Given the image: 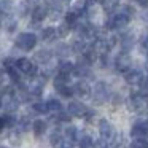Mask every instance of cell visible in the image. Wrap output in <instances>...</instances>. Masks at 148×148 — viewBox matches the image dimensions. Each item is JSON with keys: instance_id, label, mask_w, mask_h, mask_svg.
Segmentation results:
<instances>
[{"instance_id": "obj_1", "label": "cell", "mask_w": 148, "mask_h": 148, "mask_svg": "<svg viewBox=\"0 0 148 148\" xmlns=\"http://www.w3.org/2000/svg\"><path fill=\"white\" fill-rule=\"evenodd\" d=\"M37 45V35L32 32H21L16 38V48L21 51H30Z\"/></svg>"}, {"instance_id": "obj_2", "label": "cell", "mask_w": 148, "mask_h": 148, "mask_svg": "<svg viewBox=\"0 0 148 148\" xmlns=\"http://www.w3.org/2000/svg\"><path fill=\"white\" fill-rule=\"evenodd\" d=\"M108 97H110V88L107 86V83H103V81H97L96 86H94V89H92L94 103L102 105V103H105L107 100H108Z\"/></svg>"}, {"instance_id": "obj_3", "label": "cell", "mask_w": 148, "mask_h": 148, "mask_svg": "<svg viewBox=\"0 0 148 148\" xmlns=\"http://www.w3.org/2000/svg\"><path fill=\"white\" fill-rule=\"evenodd\" d=\"M14 67L18 69V70L21 72V73H26L27 77L32 80V78H35L37 77V73H38V69H37V65L34 64L30 59H27V58H19V59H16V65Z\"/></svg>"}, {"instance_id": "obj_4", "label": "cell", "mask_w": 148, "mask_h": 148, "mask_svg": "<svg viewBox=\"0 0 148 148\" xmlns=\"http://www.w3.org/2000/svg\"><path fill=\"white\" fill-rule=\"evenodd\" d=\"M99 134L100 138H103L105 142H112L115 138L116 132H115V126L108 121V119H100L99 121Z\"/></svg>"}, {"instance_id": "obj_5", "label": "cell", "mask_w": 148, "mask_h": 148, "mask_svg": "<svg viewBox=\"0 0 148 148\" xmlns=\"http://www.w3.org/2000/svg\"><path fill=\"white\" fill-rule=\"evenodd\" d=\"M127 105L132 112H143L145 108H148V97H145L140 92H137L129 99Z\"/></svg>"}, {"instance_id": "obj_6", "label": "cell", "mask_w": 148, "mask_h": 148, "mask_svg": "<svg viewBox=\"0 0 148 148\" xmlns=\"http://www.w3.org/2000/svg\"><path fill=\"white\" fill-rule=\"evenodd\" d=\"M132 65V58L129 56V53H119L115 59V69L118 72H123L126 73L127 70H131Z\"/></svg>"}, {"instance_id": "obj_7", "label": "cell", "mask_w": 148, "mask_h": 148, "mask_svg": "<svg viewBox=\"0 0 148 148\" xmlns=\"http://www.w3.org/2000/svg\"><path fill=\"white\" fill-rule=\"evenodd\" d=\"M43 86H45V78L35 77V78L30 80L29 84H27V92H29V96L38 97V96H42V92H43Z\"/></svg>"}, {"instance_id": "obj_8", "label": "cell", "mask_w": 148, "mask_h": 148, "mask_svg": "<svg viewBox=\"0 0 148 148\" xmlns=\"http://www.w3.org/2000/svg\"><path fill=\"white\" fill-rule=\"evenodd\" d=\"M67 113L70 116H75V118H84L88 113V108L78 100H72L67 107Z\"/></svg>"}, {"instance_id": "obj_9", "label": "cell", "mask_w": 148, "mask_h": 148, "mask_svg": "<svg viewBox=\"0 0 148 148\" xmlns=\"http://www.w3.org/2000/svg\"><path fill=\"white\" fill-rule=\"evenodd\" d=\"M143 75H142L140 70H137V69H131V70H127L124 73V80L127 84H131V86H138V84H142V81H143Z\"/></svg>"}, {"instance_id": "obj_10", "label": "cell", "mask_w": 148, "mask_h": 148, "mask_svg": "<svg viewBox=\"0 0 148 148\" xmlns=\"http://www.w3.org/2000/svg\"><path fill=\"white\" fill-rule=\"evenodd\" d=\"M91 92H92V89H91L89 83L84 80H80L75 83L73 86V94H77L78 97H81V99H88V97L91 96Z\"/></svg>"}, {"instance_id": "obj_11", "label": "cell", "mask_w": 148, "mask_h": 148, "mask_svg": "<svg viewBox=\"0 0 148 148\" xmlns=\"http://www.w3.org/2000/svg\"><path fill=\"white\" fill-rule=\"evenodd\" d=\"M73 75L75 77H80V78H84V77H92V72H91V67L86 61H80L75 64Z\"/></svg>"}, {"instance_id": "obj_12", "label": "cell", "mask_w": 148, "mask_h": 148, "mask_svg": "<svg viewBox=\"0 0 148 148\" xmlns=\"http://www.w3.org/2000/svg\"><path fill=\"white\" fill-rule=\"evenodd\" d=\"M132 138H147L148 137V126L147 123H137L131 127Z\"/></svg>"}, {"instance_id": "obj_13", "label": "cell", "mask_w": 148, "mask_h": 148, "mask_svg": "<svg viewBox=\"0 0 148 148\" xmlns=\"http://www.w3.org/2000/svg\"><path fill=\"white\" fill-rule=\"evenodd\" d=\"M48 11H49L48 7H45V5H38V7H35L32 10V13H30V16H32V23L40 24L46 16H48Z\"/></svg>"}, {"instance_id": "obj_14", "label": "cell", "mask_w": 148, "mask_h": 148, "mask_svg": "<svg viewBox=\"0 0 148 148\" xmlns=\"http://www.w3.org/2000/svg\"><path fill=\"white\" fill-rule=\"evenodd\" d=\"M51 58H53V53L49 51V49H38V51L35 53V56H34L37 64H42V65H48L49 61H51Z\"/></svg>"}, {"instance_id": "obj_15", "label": "cell", "mask_w": 148, "mask_h": 148, "mask_svg": "<svg viewBox=\"0 0 148 148\" xmlns=\"http://www.w3.org/2000/svg\"><path fill=\"white\" fill-rule=\"evenodd\" d=\"M73 69H75V64H73V62L64 59V61H61V62H59V65H58V73L70 77V75L73 73Z\"/></svg>"}, {"instance_id": "obj_16", "label": "cell", "mask_w": 148, "mask_h": 148, "mask_svg": "<svg viewBox=\"0 0 148 148\" xmlns=\"http://www.w3.org/2000/svg\"><path fill=\"white\" fill-rule=\"evenodd\" d=\"M113 18H115V26H116V29H124V27L127 26L129 23H131V16H127V14L123 13V11L113 14Z\"/></svg>"}, {"instance_id": "obj_17", "label": "cell", "mask_w": 148, "mask_h": 148, "mask_svg": "<svg viewBox=\"0 0 148 148\" xmlns=\"http://www.w3.org/2000/svg\"><path fill=\"white\" fill-rule=\"evenodd\" d=\"M16 8L14 0H0V14H7L10 16Z\"/></svg>"}, {"instance_id": "obj_18", "label": "cell", "mask_w": 148, "mask_h": 148, "mask_svg": "<svg viewBox=\"0 0 148 148\" xmlns=\"http://www.w3.org/2000/svg\"><path fill=\"white\" fill-rule=\"evenodd\" d=\"M46 127H48V124H46V121H43V119H35V121L32 123V131H34V135H35V137H42L46 132Z\"/></svg>"}, {"instance_id": "obj_19", "label": "cell", "mask_w": 148, "mask_h": 148, "mask_svg": "<svg viewBox=\"0 0 148 148\" xmlns=\"http://www.w3.org/2000/svg\"><path fill=\"white\" fill-rule=\"evenodd\" d=\"M135 45V35L134 34H124L121 38V48L124 53H127L132 46Z\"/></svg>"}, {"instance_id": "obj_20", "label": "cell", "mask_w": 148, "mask_h": 148, "mask_svg": "<svg viewBox=\"0 0 148 148\" xmlns=\"http://www.w3.org/2000/svg\"><path fill=\"white\" fill-rule=\"evenodd\" d=\"M64 137H65V142H75V140H78V129L75 127V126H67L65 127V131H64Z\"/></svg>"}, {"instance_id": "obj_21", "label": "cell", "mask_w": 148, "mask_h": 148, "mask_svg": "<svg viewBox=\"0 0 148 148\" xmlns=\"http://www.w3.org/2000/svg\"><path fill=\"white\" fill-rule=\"evenodd\" d=\"M86 49H88L86 40H81V38L73 40V43H72V51H73V53H77V54H81V53H83V54H84Z\"/></svg>"}, {"instance_id": "obj_22", "label": "cell", "mask_w": 148, "mask_h": 148, "mask_svg": "<svg viewBox=\"0 0 148 148\" xmlns=\"http://www.w3.org/2000/svg\"><path fill=\"white\" fill-rule=\"evenodd\" d=\"M3 27H5V30H7L8 34H14L16 29H18V19L16 18L8 16L7 19H5V23H3Z\"/></svg>"}, {"instance_id": "obj_23", "label": "cell", "mask_w": 148, "mask_h": 148, "mask_svg": "<svg viewBox=\"0 0 148 148\" xmlns=\"http://www.w3.org/2000/svg\"><path fill=\"white\" fill-rule=\"evenodd\" d=\"M56 54L59 56V58H69V54L72 53V46L69 45H64V43H59V45H56Z\"/></svg>"}, {"instance_id": "obj_24", "label": "cell", "mask_w": 148, "mask_h": 148, "mask_svg": "<svg viewBox=\"0 0 148 148\" xmlns=\"http://www.w3.org/2000/svg\"><path fill=\"white\" fill-rule=\"evenodd\" d=\"M58 37L54 27H46V29H42V40L43 42H53V40Z\"/></svg>"}, {"instance_id": "obj_25", "label": "cell", "mask_w": 148, "mask_h": 148, "mask_svg": "<svg viewBox=\"0 0 148 148\" xmlns=\"http://www.w3.org/2000/svg\"><path fill=\"white\" fill-rule=\"evenodd\" d=\"M86 10H88V0H75V2H73L72 11H75L78 16H80L81 13H84Z\"/></svg>"}, {"instance_id": "obj_26", "label": "cell", "mask_w": 148, "mask_h": 148, "mask_svg": "<svg viewBox=\"0 0 148 148\" xmlns=\"http://www.w3.org/2000/svg\"><path fill=\"white\" fill-rule=\"evenodd\" d=\"M119 5V0H102V8L107 13H113Z\"/></svg>"}, {"instance_id": "obj_27", "label": "cell", "mask_w": 148, "mask_h": 148, "mask_svg": "<svg viewBox=\"0 0 148 148\" xmlns=\"http://www.w3.org/2000/svg\"><path fill=\"white\" fill-rule=\"evenodd\" d=\"M70 29H72V27L69 26L67 23H62V24H59V26H58V29H56V34H58L59 38H65V37L70 34Z\"/></svg>"}, {"instance_id": "obj_28", "label": "cell", "mask_w": 148, "mask_h": 148, "mask_svg": "<svg viewBox=\"0 0 148 148\" xmlns=\"http://www.w3.org/2000/svg\"><path fill=\"white\" fill-rule=\"evenodd\" d=\"M78 143H80V148H92V147H94L92 138H91L88 134L81 135V137L78 138Z\"/></svg>"}, {"instance_id": "obj_29", "label": "cell", "mask_w": 148, "mask_h": 148, "mask_svg": "<svg viewBox=\"0 0 148 148\" xmlns=\"http://www.w3.org/2000/svg\"><path fill=\"white\" fill-rule=\"evenodd\" d=\"M46 105H48L49 112H54V113L62 112V103L59 102V100H56V99H49L48 102H46Z\"/></svg>"}, {"instance_id": "obj_30", "label": "cell", "mask_w": 148, "mask_h": 148, "mask_svg": "<svg viewBox=\"0 0 148 148\" xmlns=\"http://www.w3.org/2000/svg\"><path fill=\"white\" fill-rule=\"evenodd\" d=\"M7 73H8V78H10L13 83H16V84L21 83V72L18 70L16 67H13V69H10V70H7Z\"/></svg>"}, {"instance_id": "obj_31", "label": "cell", "mask_w": 148, "mask_h": 148, "mask_svg": "<svg viewBox=\"0 0 148 148\" xmlns=\"http://www.w3.org/2000/svg\"><path fill=\"white\" fill-rule=\"evenodd\" d=\"M49 143H51L53 147H61V145L64 143V140H62V135L59 134L58 131H54L51 135H49Z\"/></svg>"}, {"instance_id": "obj_32", "label": "cell", "mask_w": 148, "mask_h": 148, "mask_svg": "<svg viewBox=\"0 0 148 148\" xmlns=\"http://www.w3.org/2000/svg\"><path fill=\"white\" fill-rule=\"evenodd\" d=\"M32 110L35 113H40V115H45V113H48V105H46V102H35L32 105Z\"/></svg>"}, {"instance_id": "obj_33", "label": "cell", "mask_w": 148, "mask_h": 148, "mask_svg": "<svg viewBox=\"0 0 148 148\" xmlns=\"http://www.w3.org/2000/svg\"><path fill=\"white\" fill-rule=\"evenodd\" d=\"M18 129H19V132H26V131H29L30 127H32V124H30V121L24 116V118H21V119H18Z\"/></svg>"}, {"instance_id": "obj_34", "label": "cell", "mask_w": 148, "mask_h": 148, "mask_svg": "<svg viewBox=\"0 0 148 148\" xmlns=\"http://www.w3.org/2000/svg\"><path fill=\"white\" fill-rule=\"evenodd\" d=\"M69 78H70V77H67V75L58 73V75L54 77V88H59V86H65V84H69Z\"/></svg>"}, {"instance_id": "obj_35", "label": "cell", "mask_w": 148, "mask_h": 148, "mask_svg": "<svg viewBox=\"0 0 148 148\" xmlns=\"http://www.w3.org/2000/svg\"><path fill=\"white\" fill-rule=\"evenodd\" d=\"M29 13H32V11H30V7L23 0V2L19 3V7H18V16H19V18H24V16H27Z\"/></svg>"}, {"instance_id": "obj_36", "label": "cell", "mask_w": 148, "mask_h": 148, "mask_svg": "<svg viewBox=\"0 0 148 148\" xmlns=\"http://www.w3.org/2000/svg\"><path fill=\"white\" fill-rule=\"evenodd\" d=\"M65 23H67L70 27H73L75 24L78 23V14L75 13V11H72V10H70L69 13H65Z\"/></svg>"}, {"instance_id": "obj_37", "label": "cell", "mask_w": 148, "mask_h": 148, "mask_svg": "<svg viewBox=\"0 0 148 148\" xmlns=\"http://www.w3.org/2000/svg\"><path fill=\"white\" fill-rule=\"evenodd\" d=\"M56 91H58L59 94H61L62 97H72V94H73V88H70L69 84H65V86H59V88H56Z\"/></svg>"}, {"instance_id": "obj_38", "label": "cell", "mask_w": 148, "mask_h": 148, "mask_svg": "<svg viewBox=\"0 0 148 148\" xmlns=\"http://www.w3.org/2000/svg\"><path fill=\"white\" fill-rule=\"evenodd\" d=\"M61 14H62V10H61V7H59V5H58V7H53L51 10L48 11V18L51 21H58L59 18H61Z\"/></svg>"}, {"instance_id": "obj_39", "label": "cell", "mask_w": 148, "mask_h": 148, "mask_svg": "<svg viewBox=\"0 0 148 148\" xmlns=\"http://www.w3.org/2000/svg\"><path fill=\"white\" fill-rule=\"evenodd\" d=\"M131 148H148V140L147 138H134L131 142Z\"/></svg>"}, {"instance_id": "obj_40", "label": "cell", "mask_w": 148, "mask_h": 148, "mask_svg": "<svg viewBox=\"0 0 148 148\" xmlns=\"http://www.w3.org/2000/svg\"><path fill=\"white\" fill-rule=\"evenodd\" d=\"M103 29L108 32V30H113V29H116V26H115V18H113V14L108 18V19L105 21V24H103Z\"/></svg>"}, {"instance_id": "obj_41", "label": "cell", "mask_w": 148, "mask_h": 148, "mask_svg": "<svg viewBox=\"0 0 148 148\" xmlns=\"http://www.w3.org/2000/svg\"><path fill=\"white\" fill-rule=\"evenodd\" d=\"M2 64H3V67L7 69V70H10V69H13L14 65H16V59H13V58H5L3 61H2Z\"/></svg>"}, {"instance_id": "obj_42", "label": "cell", "mask_w": 148, "mask_h": 148, "mask_svg": "<svg viewBox=\"0 0 148 148\" xmlns=\"http://www.w3.org/2000/svg\"><path fill=\"white\" fill-rule=\"evenodd\" d=\"M140 91H138V92L142 94V96H145V97H148V75L147 77L143 78V81H142V84H140Z\"/></svg>"}, {"instance_id": "obj_43", "label": "cell", "mask_w": 148, "mask_h": 148, "mask_svg": "<svg viewBox=\"0 0 148 148\" xmlns=\"http://www.w3.org/2000/svg\"><path fill=\"white\" fill-rule=\"evenodd\" d=\"M56 121L67 123V121H70V115H69V113H65V112H59L58 115H56Z\"/></svg>"}, {"instance_id": "obj_44", "label": "cell", "mask_w": 148, "mask_h": 148, "mask_svg": "<svg viewBox=\"0 0 148 148\" xmlns=\"http://www.w3.org/2000/svg\"><path fill=\"white\" fill-rule=\"evenodd\" d=\"M97 62H99V65L102 69H107L108 67V54H102V56H99V59H97Z\"/></svg>"}, {"instance_id": "obj_45", "label": "cell", "mask_w": 148, "mask_h": 148, "mask_svg": "<svg viewBox=\"0 0 148 148\" xmlns=\"http://www.w3.org/2000/svg\"><path fill=\"white\" fill-rule=\"evenodd\" d=\"M123 13H126V14H127V16H134V13H135V10H134V8H132L131 7V5H124V7H123Z\"/></svg>"}, {"instance_id": "obj_46", "label": "cell", "mask_w": 148, "mask_h": 148, "mask_svg": "<svg viewBox=\"0 0 148 148\" xmlns=\"http://www.w3.org/2000/svg\"><path fill=\"white\" fill-rule=\"evenodd\" d=\"M107 43H108V46H110V49L113 48V46L118 43V37L116 35H110V37H107Z\"/></svg>"}, {"instance_id": "obj_47", "label": "cell", "mask_w": 148, "mask_h": 148, "mask_svg": "<svg viewBox=\"0 0 148 148\" xmlns=\"http://www.w3.org/2000/svg\"><path fill=\"white\" fill-rule=\"evenodd\" d=\"M94 148H108V142H105L103 138H99L97 142H94Z\"/></svg>"}, {"instance_id": "obj_48", "label": "cell", "mask_w": 148, "mask_h": 148, "mask_svg": "<svg viewBox=\"0 0 148 148\" xmlns=\"http://www.w3.org/2000/svg\"><path fill=\"white\" fill-rule=\"evenodd\" d=\"M8 73L3 70V69H0V88H3L5 86V80H7Z\"/></svg>"}, {"instance_id": "obj_49", "label": "cell", "mask_w": 148, "mask_h": 148, "mask_svg": "<svg viewBox=\"0 0 148 148\" xmlns=\"http://www.w3.org/2000/svg\"><path fill=\"white\" fill-rule=\"evenodd\" d=\"M24 2H26V3L27 5H29V7L30 8H35V7H38V2H40V0H24Z\"/></svg>"}, {"instance_id": "obj_50", "label": "cell", "mask_w": 148, "mask_h": 148, "mask_svg": "<svg viewBox=\"0 0 148 148\" xmlns=\"http://www.w3.org/2000/svg\"><path fill=\"white\" fill-rule=\"evenodd\" d=\"M140 43L143 46V49H148V35H145L143 38H140Z\"/></svg>"}, {"instance_id": "obj_51", "label": "cell", "mask_w": 148, "mask_h": 148, "mask_svg": "<svg viewBox=\"0 0 148 148\" xmlns=\"http://www.w3.org/2000/svg\"><path fill=\"white\" fill-rule=\"evenodd\" d=\"M43 2H45L46 5H48V7H58V3H56V2H58V0H43Z\"/></svg>"}, {"instance_id": "obj_52", "label": "cell", "mask_w": 148, "mask_h": 148, "mask_svg": "<svg viewBox=\"0 0 148 148\" xmlns=\"http://www.w3.org/2000/svg\"><path fill=\"white\" fill-rule=\"evenodd\" d=\"M137 2H138V5H140V7H143V8L148 7V0H137Z\"/></svg>"}, {"instance_id": "obj_53", "label": "cell", "mask_w": 148, "mask_h": 148, "mask_svg": "<svg viewBox=\"0 0 148 148\" xmlns=\"http://www.w3.org/2000/svg\"><path fill=\"white\" fill-rule=\"evenodd\" d=\"M61 148H73V147H72L70 142H64V143L61 145Z\"/></svg>"}, {"instance_id": "obj_54", "label": "cell", "mask_w": 148, "mask_h": 148, "mask_svg": "<svg viewBox=\"0 0 148 148\" xmlns=\"http://www.w3.org/2000/svg\"><path fill=\"white\" fill-rule=\"evenodd\" d=\"M143 19H145V21H147V23H148V10H147V11H145V13H143Z\"/></svg>"}, {"instance_id": "obj_55", "label": "cell", "mask_w": 148, "mask_h": 148, "mask_svg": "<svg viewBox=\"0 0 148 148\" xmlns=\"http://www.w3.org/2000/svg\"><path fill=\"white\" fill-rule=\"evenodd\" d=\"M61 2H62V3H70L72 0H61Z\"/></svg>"}, {"instance_id": "obj_56", "label": "cell", "mask_w": 148, "mask_h": 148, "mask_svg": "<svg viewBox=\"0 0 148 148\" xmlns=\"http://www.w3.org/2000/svg\"><path fill=\"white\" fill-rule=\"evenodd\" d=\"M91 2H97V0H91Z\"/></svg>"}, {"instance_id": "obj_57", "label": "cell", "mask_w": 148, "mask_h": 148, "mask_svg": "<svg viewBox=\"0 0 148 148\" xmlns=\"http://www.w3.org/2000/svg\"><path fill=\"white\" fill-rule=\"evenodd\" d=\"M147 69H148V62H147Z\"/></svg>"}, {"instance_id": "obj_58", "label": "cell", "mask_w": 148, "mask_h": 148, "mask_svg": "<svg viewBox=\"0 0 148 148\" xmlns=\"http://www.w3.org/2000/svg\"><path fill=\"white\" fill-rule=\"evenodd\" d=\"M147 126H148V121H147Z\"/></svg>"}]
</instances>
